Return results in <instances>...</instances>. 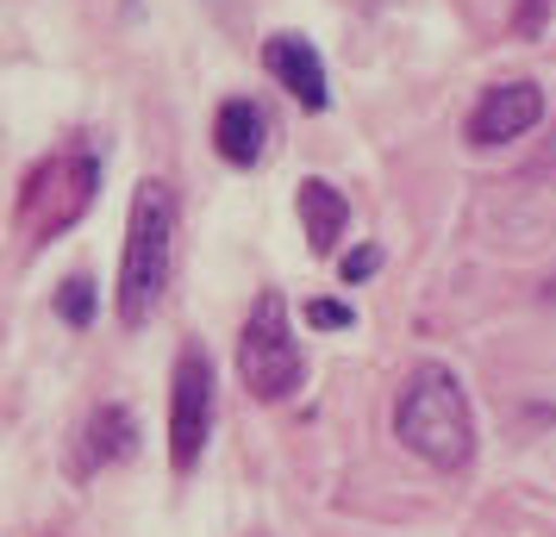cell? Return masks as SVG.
<instances>
[{"label":"cell","instance_id":"8992f818","mask_svg":"<svg viewBox=\"0 0 556 537\" xmlns=\"http://www.w3.org/2000/svg\"><path fill=\"white\" fill-rule=\"evenodd\" d=\"M544 119V88L538 81H501V88H488L469 113V144H513V138H526L531 126Z\"/></svg>","mask_w":556,"mask_h":537},{"label":"cell","instance_id":"7a4b0ae2","mask_svg":"<svg viewBox=\"0 0 556 537\" xmlns=\"http://www.w3.org/2000/svg\"><path fill=\"white\" fill-rule=\"evenodd\" d=\"M176 269V194L169 181L144 176L131 188V219H126V256H119V325L138 332L151 325L156 301Z\"/></svg>","mask_w":556,"mask_h":537},{"label":"cell","instance_id":"5bb4252c","mask_svg":"<svg viewBox=\"0 0 556 537\" xmlns=\"http://www.w3.org/2000/svg\"><path fill=\"white\" fill-rule=\"evenodd\" d=\"M376 263H381L376 251H351L344 263H338V276H344V282H363V276H376Z\"/></svg>","mask_w":556,"mask_h":537},{"label":"cell","instance_id":"277c9868","mask_svg":"<svg viewBox=\"0 0 556 537\" xmlns=\"http://www.w3.org/2000/svg\"><path fill=\"white\" fill-rule=\"evenodd\" d=\"M238 375H244V387H251L256 400H288L306 375L301 337L288 325V301H281L276 287L256 294L251 319L238 332Z\"/></svg>","mask_w":556,"mask_h":537},{"label":"cell","instance_id":"5b68a950","mask_svg":"<svg viewBox=\"0 0 556 537\" xmlns=\"http://www.w3.org/2000/svg\"><path fill=\"white\" fill-rule=\"evenodd\" d=\"M206 437H213V357L201 344H188L169 375V469L194 475Z\"/></svg>","mask_w":556,"mask_h":537},{"label":"cell","instance_id":"9c48e42d","mask_svg":"<svg viewBox=\"0 0 556 537\" xmlns=\"http://www.w3.org/2000/svg\"><path fill=\"white\" fill-rule=\"evenodd\" d=\"M294 201H301V226H306V244H313V251H319V256H331V251H338V238L351 231V201H344V194H338L331 181H319V176H306V181H301V194H294Z\"/></svg>","mask_w":556,"mask_h":537},{"label":"cell","instance_id":"52a82bcc","mask_svg":"<svg viewBox=\"0 0 556 537\" xmlns=\"http://www.w3.org/2000/svg\"><path fill=\"white\" fill-rule=\"evenodd\" d=\"M263 69L294 94V101L306 106V113H319V106L331 101V88H326V63H319V51L306 44V38H294V31H281V38H269L263 44Z\"/></svg>","mask_w":556,"mask_h":537},{"label":"cell","instance_id":"6da1fadb","mask_svg":"<svg viewBox=\"0 0 556 537\" xmlns=\"http://www.w3.org/2000/svg\"><path fill=\"white\" fill-rule=\"evenodd\" d=\"M394 437L431 469H469L476 457V412L444 362H419L394 394Z\"/></svg>","mask_w":556,"mask_h":537},{"label":"cell","instance_id":"3957f363","mask_svg":"<svg viewBox=\"0 0 556 537\" xmlns=\"http://www.w3.org/2000/svg\"><path fill=\"white\" fill-rule=\"evenodd\" d=\"M94 188H101V151L88 144H70V151H51L20 188V226L45 244V238H63L81 213L94 206Z\"/></svg>","mask_w":556,"mask_h":537},{"label":"cell","instance_id":"30bf717a","mask_svg":"<svg viewBox=\"0 0 556 537\" xmlns=\"http://www.w3.org/2000/svg\"><path fill=\"white\" fill-rule=\"evenodd\" d=\"M131 450H138V425H131V412L119 407V400L94 407L88 432H81V462H88V469H113V462H126Z\"/></svg>","mask_w":556,"mask_h":537},{"label":"cell","instance_id":"4fadbf2b","mask_svg":"<svg viewBox=\"0 0 556 537\" xmlns=\"http://www.w3.org/2000/svg\"><path fill=\"white\" fill-rule=\"evenodd\" d=\"M551 7H556V0H519V31L538 38V31L551 26Z\"/></svg>","mask_w":556,"mask_h":537},{"label":"cell","instance_id":"ba28073f","mask_svg":"<svg viewBox=\"0 0 556 537\" xmlns=\"http://www.w3.org/2000/svg\"><path fill=\"white\" fill-rule=\"evenodd\" d=\"M213 151L226 156V163H238V169L263 163V151H269V119H263V106L244 101V94L219 106V113H213Z\"/></svg>","mask_w":556,"mask_h":537},{"label":"cell","instance_id":"8fae6325","mask_svg":"<svg viewBox=\"0 0 556 537\" xmlns=\"http://www.w3.org/2000/svg\"><path fill=\"white\" fill-rule=\"evenodd\" d=\"M56 312H63V325H88L94 319V282L88 276H70V282L56 287Z\"/></svg>","mask_w":556,"mask_h":537},{"label":"cell","instance_id":"7c38bea8","mask_svg":"<svg viewBox=\"0 0 556 537\" xmlns=\"http://www.w3.org/2000/svg\"><path fill=\"white\" fill-rule=\"evenodd\" d=\"M306 325H319V332H344V325H356V312L344 307V301H313V307H306Z\"/></svg>","mask_w":556,"mask_h":537}]
</instances>
